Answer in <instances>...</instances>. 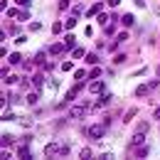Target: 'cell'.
<instances>
[{
  "label": "cell",
  "instance_id": "7402d4cb",
  "mask_svg": "<svg viewBox=\"0 0 160 160\" xmlns=\"http://www.w3.org/2000/svg\"><path fill=\"white\" fill-rule=\"evenodd\" d=\"M62 27H64V25H62V22L57 20L54 25H52V32H54V35H59V32H62Z\"/></svg>",
  "mask_w": 160,
  "mask_h": 160
},
{
  "label": "cell",
  "instance_id": "3957f363",
  "mask_svg": "<svg viewBox=\"0 0 160 160\" xmlns=\"http://www.w3.org/2000/svg\"><path fill=\"white\" fill-rule=\"evenodd\" d=\"M62 153V145H57V143H47L44 145V155H59Z\"/></svg>",
  "mask_w": 160,
  "mask_h": 160
},
{
  "label": "cell",
  "instance_id": "8fae6325",
  "mask_svg": "<svg viewBox=\"0 0 160 160\" xmlns=\"http://www.w3.org/2000/svg\"><path fill=\"white\" fill-rule=\"evenodd\" d=\"M138 113V108H128L126 111V116H123V123H128V121H133V116Z\"/></svg>",
  "mask_w": 160,
  "mask_h": 160
},
{
  "label": "cell",
  "instance_id": "8992f818",
  "mask_svg": "<svg viewBox=\"0 0 160 160\" xmlns=\"http://www.w3.org/2000/svg\"><path fill=\"white\" fill-rule=\"evenodd\" d=\"M111 99H113L111 94H103V96H101V99L96 101V108H101V106H108V103H111Z\"/></svg>",
  "mask_w": 160,
  "mask_h": 160
},
{
  "label": "cell",
  "instance_id": "e0dca14e",
  "mask_svg": "<svg viewBox=\"0 0 160 160\" xmlns=\"http://www.w3.org/2000/svg\"><path fill=\"white\" fill-rule=\"evenodd\" d=\"M20 62H22V57L18 54V52H12V54H10V64H20Z\"/></svg>",
  "mask_w": 160,
  "mask_h": 160
},
{
  "label": "cell",
  "instance_id": "5b68a950",
  "mask_svg": "<svg viewBox=\"0 0 160 160\" xmlns=\"http://www.w3.org/2000/svg\"><path fill=\"white\" fill-rule=\"evenodd\" d=\"M18 155H20V158H25V160H30V158H32V153H30V148H27V143H25L22 148H18Z\"/></svg>",
  "mask_w": 160,
  "mask_h": 160
},
{
  "label": "cell",
  "instance_id": "4dcf8cb0",
  "mask_svg": "<svg viewBox=\"0 0 160 160\" xmlns=\"http://www.w3.org/2000/svg\"><path fill=\"white\" fill-rule=\"evenodd\" d=\"M2 121H15V113H10V111H8V113H2Z\"/></svg>",
  "mask_w": 160,
  "mask_h": 160
},
{
  "label": "cell",
  "instance_id": "ffe728a7",
  "mask_svg": "<svg viewBox=\"0 0 160 160\" xmlns=\"http://www.w3.org/2000/svg\"><path fill=\"white\" fill-rule=\"evenodd\" d=\"M148 89H150V86H138V89H136V96H145Z\"/></svg>",
  "mask_w": 160,
  "mask_h": 160
},
{
  "label": "cell",
  "instance_id": "277c9868",
  "mask_svg": "<svg viewBox=\"0 0 160 160\" xmlns=\"http://www.w3.org/2000/svg\"><path fill=\"white\" fill-rule=\"evenodd\" d=\"M64 49H67V47H64V42H57V44H52L47 52H49V54H62Z\"/></svg>",
  "mask_w": 160,
  "mask_h": 160
},
{
  "label": "cell",
  "instance_id": "ab89813d",
  "mask_svg": "<svg viewBox=\"0 0 160 160\" xmlns=\"http://www.w3.org/2000/svg\"><path fill=\"white\" fill-rule=\"evenodd\" d=\"M158 77H160V67H158Z\"/></svg>",
  "mask_w": 160,
  "mask_h": 160
},
{
  "label": "cell",
  "instance_id": "2e32d148",
  "mask_svg": "<svg viewBox=\"0 0 160 160\" xmlns=\"http://www.w3.org/2000/svg\"><path fill=\"white\" fill-rule=\"evenodd\" d=\"M84 62H86V64H96V62H99V57H96V54H86V57H84Z\"/></svg>",
  "mask_w": 160,
  "mask_h": 160
},
{
  "label": "cell",
  "instance_id": "836d02e7",
  "mask_svg": "<svg viewBox=\"0 0 160 160\" xmlns=\"http://www.w3.org/2000/svg\"><path fill=\"white\" fill-rule=\"evenodd\" d=\"M15 2H18V5H25V8H30V5H32V0H15Z\"/></svg>",
  "mask_w": 160,
  "mask_h": 160
},
{
  "label": "cell",
  "instance_id": "cb8c5ba5",
  "mask_svg": "<svg viewBox=\"0 0 160 160\" xmlns=\"http://www.w3.org/2000/svg\"><path fill=\"white\" fill-rule=\"evenodd\" d=\"M72 69H74L72 62H62V72H72Z\"/></svg>",
  "mask_w": 160,
  "mask_h": 160
},
{
  "label": "cell",
  "instance_id": "44dd1931",
  "mask_svg": "<svg viewBox=\"0 0 160 160\" xmlns=\"http://www.w3.org/2000/svg\"><path fill=\"white\" fill-rule=\"evenodd\" d=\"M145 155H148V148H145V145H143V148H138V150H136V158H145Z\"/></svg>",
  "mask_w": 160,
  "mask_h": 160
},
{
  "label": "cell",
  "instance_id": "603a6c76",
  "mask_svg": "<svg viewBox=\"0 0 160 160\" xmlns=\"http://www.w3.org/2000/svg\"><path fill=\"white\" fill-rule=\"evenodd\" d=\"M40 101V94H27V103H37Z\"/></svg>",
  "mask_w": 160,
  "mask_h": 160
},
{
  "label": "cell",
  "instance_id": "d4e9b609",
  "mask_svg": "<svg viewBox=\"0 0 160 160\" xmlns=\"http://www.w3.org/2000/svg\"><path fill=\"white\" fill-rule=\"evenodd\" d=\"M128 59V57H126V54H116V57H113V64H123V62Z\"/></svg>",
  "mask_w": 160,
  "mask_h": 160
},
{
  "label": "cell",
  "instance_id": "30bf717a",
  "mask_svg": "<svg viewBox=\"0 0 160 160\" xmlns=\"http://www.w3.org/2000/svg\"><path fill=\"white\" fill-rule=\"evenodd\" d=\"M101 89H103V81H94V84L89 86V91H91V94H99Z\"/></svg>",
  "mask_w": 160,
  "mask_h": 160
},
{
  "label": "cell",
  "instance_id": "6da1fadb",
  "mask_svg": "<svg viewBox=\"0 0 160 160\" xmlns=\"http://www.w3.org/2000/svg\"><path fill=\"white\" fill-rule=\"evenodd\" d=\"M103 133H106V123H103V121L96 123V126H89V128H86V136H89L91 140H101Z\"/></svg>",
  "mask_w": 160,
  "mask_h": 160
},
{
  "label": "cell",
  "instance_id": "1f68e13d",
  "mask_svg": "<svg viewBox=\"0 0 160 160\" xmlns=\"http://www.w3.org/2000/svg\"><path fill=\"white\" fill-rule=\"evenodd\" d=\"M18 18H20V22H25V20H30V12H18Z\"/></svg>",
  "mask_w": 160,
  "mask_h": 160
},
{
  "label": "cell",
  "instance_id": "f35d334b",
  "mask_svg": "<svg viewBox=\"0 0 160 160\" xmlns=\"http://www.w3.org/2000/svg\"><path fill=\"white\" fill-rule=\"evenodd\" d=\"M153 116H155V118H160V106L155 108V113H153Z\"/></svg>",
  "mask_w": 160,
  "mask_h": 160
},
{
  "label": "cell",
  "instance_id": "5bb4252c",
  "mask_svg": "<svg viewBox=\"0 0 160 160\" xmlns=\"http://www.w3.org/2000/svg\"><path fill=\"white\" fill-rule=\"evenodd\" d=\"M0 143H2V148L12 145V136H10V133H2V140H0Z\"/></svg>",
  "mask_w": 160,
  "mask_h": 160
},
{
  "label": "cell",
  "instance_id": "d6986e66",
  "mask_svg": "<svg viewBox=\"0 0 160 160\" xmlns=\"http://www.w3.org/2000/svg\"><path fill=\"white\" fill-rule=\"evenodd\" d=\"M96 77H101V69H99V67H94V69L89 72V79H96Z\"/></svg>",
  "mask_w": 160,
  "mask_h": 160
},
{
  "label": "cell",
  "instance_id": "d6a6232c",
  "mask_svg": "<svg viewBox=\"0 0 160 160\" xmlns=\"http://www.w3.org/2000/svg\"><path fill=\"white\" fill-rule=\"evenodd\" d=\"M40 27H42L40 22H30V30H32V32H37V30H40Z\"/></svg>",
  "mask_w": 160,
  "mask_h": 160
},
{
  "label": "cell",
  "instance_id": "9c48e42d",
  "mask_svg": "<svg viewBox=\"0 0 160 160\" xmlns=\"http://www.w3.org/2000/svg\"><path fill=\"white\" fill-rule=\"evenodd\" d=\"M143 136H145V133H143V131H138V133L133 136V140H131V145H133V148H136V145H140V143H143Z\"/></svg>",
  "mask_w": 160,
  "mask_h": 160
},
{
  "label": "cell",
  "instance_id": "ba28073f",
  "mask_svg": "<svg viewBox=\"0 0 160 160\" xmlns=\"http://www.w3.org/2000/svg\"><path fill=\"white\" fill-rule=\"evenodd\" d=\"M121 22H123V25H126V27H131V25H133V22H136V18H133V15H131V12H126V15H123V18H121Z\"/></svg>",
  "mask_w": 160,
  "mask_h": 160
},
{
  "label": "cell",
  "instance_id": "8d00e7d4",
  "mask_svg": "<svg viewBox=\"0 0 160 160\" xmlns=\"http://www.w3.org/2000/svg\"><path fill=\"white\" fill-rule=\"evenodd\" d=\"M118 2H121V0H108V5H111V8H116Z\"/></svg>",
  "mask_w": 160,
  "mask_h": 160
},
{
  "label": "cell",
  "instance_id": "52a82bcc",
  "mask_svg": "<svg viewBox=\"0 0 160 160\" xmlns=\"http://www.w3.org/2000/svg\"><path fill=\"white\" fill-rule=\"evenodd\" d=\"M44 74H37V77H32V84H35V86H37V89H42V86H44Z\"/></svg>",
  "mask_w": 160,
  "mask_h": 160
},
{
  "label": "cell",
  "instance_id": "7a4b0ae2",
  "mask_svg": "<svg viewBox=\"0 0 160 160\" xmlns=\"http://www.w3.org/2000/svg\"><path fill=\"white\" fill-rule=\"evenodd\" d=\"M86 108H89L86 103H84V106H74V108H69V118H84V116H86Z\"/></svg>",
  "mask_w": 160,
  "mask_h": 160
},
{
  "label": "cell",
  "instance_id": "d590c367",
  "mask_svg": "<svg viewBox=\"0 0 160 160\" xmlns=\"http://www.w3.org/2000/svg\"><path fill=\"white\" fill-rule=\"evenodd\" d=\"M20 123H22V128H30L32 123H30V118H20Z\"/></svg>",
  "mask_w": 160,
  "mask_h": 160
},
{
  "label": "cell",
  "instance_id": "83f0119b",
  "mask_svg": "<svg viewBox=\"0 0 160 160\" xmlns=\"http://www.w3.org/2000/svg\"><path fill=\"white\" fill-rule=\"evenodd\" d=\"M148 128H150V123H145V121L138 123V131H143V133H148Z\"/></svg>",
  "mask_w": 160,
  "mask_h": 160
},
{
  "label": "cell",
  "instance_id": "484cf974",
  "mask_svg": "<svg viewBox=\"0 0 160 160\" xmlns=\"http://www.w3.org/2000/svg\"><path fill=\"white\" fill-rule=\"evenodd\" d=\"M72 54H74L77 59H79V57H84V47H74V52H72Z\"/></svg>",
  "mask_w": 160,
  "mask_h": 160
},
{
  "label": "cell",
  "instance_id": "4fadbf2b",
  "mask_svg": "<svg viewBox=\"0 0 160 160\" xmlns=\"http://www.w3.org/2000/svg\"><path fill=\"white\" fill-rule=\"evenodd\" d=\"M74 79H77V81H84V79H89V74H86L84 69H77V72H74Z\"/></svg>",
  "mask_w": 160,
  "mask_h": 160
},
{
  "label": "cell",
  "instance_id": "74e56055",
  "mask_svg": "<svg viewBox=\"0 0 160 160\" xmlns=\"http://www.w3.org/2000/svg\"><path fill=\"white\" fill-rule=\"evenodd\" d=\"M136 5H138V8H145V0H136Z\"/></svg>",
  "mask_w": 160,
  "mask_h": 160
},
{
  "label": "cell",
  "instance_id": "9a60e30c",
  "mask_svg": "<svg viewBox=\"0 0 160 160\" xmlns=\"http://www.w3.org/2000/svg\"><path fill=\"white\" fill-rule=\"evenodd\" d=\"M79 158L81 160H89V158H91V150H89V148H81V150H79Z\"/></svg>",
  "mask_w": 160,
  "mask_h": 160
},
{
  "label": "cell",
  "instance_id": "f1b7e54d",
  "mask_svg": "<svg viewBox=\"0 0 160 160\" xmlns=\"http://www.w3.org/2000/svg\"><path fill=\"white\" fill-rule=\"evenodd\" d=\"M101 158H103V160H111V158H113V150H103Z\"/></svg>",
  "mask_w": 160,
  "mask_h": 160
},
{
  "label": "cell",
  "instance_id": "4316f807",
  "mask_svg": "<svg viewBox=\"0 0 160 160\" xmlns=\"http://www.w3.org/2000/svg\"><path fill=\"white\" fill-rule=\"evenodd\" d=\"M101 10V2H96V5H94V8H91V10H89V18H91V15H96V12H99Z\"/></svg>",
  "mask_w": 160,
  "mask_h": 160
},
{
  "label": "cell",
  "instance_id": "f546056e",
  "mask_svg": "<svg viewBox=\"0 0 160 160\" xmlns=\"http://www.w3.org/2000/svg\"><path fill=\"white\" fill-rule=\"evenodd\" d=\"M126 40H128V32H121L118 37H116V42H118V44H121V42H126Z\"/></svg>",
  "mask_w": 160,
  "mask_h": 160
},
{
  "label": "cell",
  "instance_id": "7c38bea8",
  "mask_svg": "<svg viewBox=\"0 0 160 160\" xmlns=\"http://www.w3.org/2000/svg\"><path fill=\"white\" fill-rule=\"evenodd\" d=\"M74 44H77V37H74V35H67V37H64V47H67V49L74 47Z\"/></svg>",
  "mask_w": 160,
  "mask_h": 160
},
{
  "label": "cell",
  "instance_id": "ac0fdd59",
  "mask_svg": "<svg viewBox=\"0 0 160 160\" xmlns=\"http://www.w3.org/2000/svg\"><path fill=\"white\" fill-rule=\"evenodd\" d=\"M44 57H47V52H37V54H35V64H42Z\"/></svg>",
  "mask_w": 160,
  "mask_h": 160
},
{
  "label": "cell",
  "instance_id": "e575fe53",
  "mask_svg": "<svg viewBox=\"0 0 160 160\" xmlns=\"http://www.w3.org/2000/svg\"><path fill=\"white\" fill-rule=\"evenodd\" d=\"M64 25H67V27H74V25H77V18H69V20L64 22Z\"/></svg>",
  "mask_w": 160,
  "mask_h": 160
}]
</instances>
